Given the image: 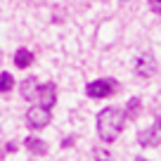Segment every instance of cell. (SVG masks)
Masks as SVG:
<instances>
[{"label": "cell", "instance_id": "obj_1", "mask_svg": "<svg viewBox=\"0 0 161 161\" xmlns=\"http://www.w3.org/2000/svg\"><path fill=\"white\" fill-rule=\"evenodd\" d=\"M126 111L123 109H116V107H107L97 114V135H100L102 142H114L116 137L121 135V130L126 128Z\"/></svg>", "mask_w": 161, "mask_h": 161}, {"label": "cell", "instance_id": "obj_2", "mask_svg": "<svg viewBox=\"0 0 161 161\" xmlns=\"http://www.w3.org/2000/svg\"><path fill=\"white\" fill-rule=\"evenodd\" d=\"M86 92H88V97H92V100L109 97V95L116 92V80L114 78H97V80H92V83H88Z\"/></svg>", "mask_w": 161, "mask_h": 161}, {"label": "cell", "instance_id": "obj_3", "mask_svg": "<svg viewBox=\"0 0 161 161\" xmlns=\"http://www.w3.org/2000/svg\"><path fill=\"white\" fill-rule=\"evenodd\" d=\"M26 126L33 128V130H40V128H45L50 123V109L43 104H33L29 111H26Z\"/></svg>", "mask_w": 161, "mask_h": 161}, {"label": "cell", "instance_id": "obj_4", "mask_svg": "<svg viewBox=\"0 0 161 161\" xmlns=\"http://www.w3.org/2000/svg\"><path fill=\"white\" fill-rule=\"evenodd\" d=\"M156 57H154V52H142L140 57H137V62H135V74L140 76V78H152V76L156 74Z\"/></svg>", "mask_w": 161, "mask_h": 161}, {"label": "cell", "instance_id": "obj_5", "mask_svg": "<svg viewBox=\"0 0 161 161\" xmlns=\"http://www.w3.org/2000/svg\"><path fill=\"white\" fill-rule=\"evenodd\" d=\"M137 145L140 147H156V145H161V119H156L147 130L137 133Z\"/></svg>", "mask_w": 161, "mask_h": 161}, {"label": "cell", "instance_id": "obj_6", "mask_svg": "<svg viewBox=\"0 0 161 161\" xmlns=\"http://www.w3.org/2000/svg\"><path fill=\"white\" fill-rule=\"evenodd\" d=\"M36 102H40V104L47 107V109H52L55 102H57V88H55V83H38Z\"/></svg>", "mask_w": 161, "mask_h": 161}, {"label": "cell", "instance_id": "obj_7", "mask_svg": "<svg viewBox=\"0 0 161 161\" xmlns=\"http://www.w3.org/2000/svg\"><path fill=\"white\" fill-rule=\"evenodd\" d=\"M24 147H26L33 156H45V154H47V145L40 140V137H33V135L24 140Z\"/></svg>", "mask_w": 161, "mask_h": 161}, {"label": "cell", "instance_id": "obj_8", "mask_svg": "<svg viewBox=\"0 0 161 161\" xmlns=\"http://www.w3.org/2000/svg\"><path fill=\"white\" fill-rule=\"evenodd\" d=\"M14 64L19 66V69H29V66L33 64V52L26 50V47H19V50L14 52Z\"/></svg>", "mask_w": 161, "mask_h": 161}, {"label": "cell", "instance_id": "obj_9", "mask_svg": "<svg viewBox=\"0 0 161 161\" xmlns=\"http://www.w3.org/2000/svg\"><path fill=\"white\" fill-rule=\"evenodd\" d=\"M36 92H38V80L26 78L24 83H21V95H24L29 102H36Z\"/></svg>", "mask_w": 161, "mask_h": 161}, {"label": "cell", "instance_id": "obj_10", "mask_svg": "<svg viewBox=\"0 0 161 161\" xmlns=\"http://www.w3.org/2000/svg\"><path fill=\"white\" fill-rule=\"evenodd\" d=\"M140 109H142V102L137 100V97H133V100L128 102V107H126V116H128V121L137 119V114H140Z\"/></svg>", "mask_w": 161, "mask_h": 161}, {"label": "cell", "instance_id": "obj_11", "mask_svg": "<svg viewBox=\"0 0 161 161\" xmlns=\"http://www.w3.org/2000/svg\"><path fill=\"white\" fill-rule=\"evenodd\" d=\"M14 88V78H12L10 71H3L0 74V92H10Z\"/></svg>", "mask_w": 161, "mask_h": 161}, {"label": "cell", "instance_id": "obj_12", "mask_svg": "<svg viewBox=\"0 0 161 161\" xmlns=\"http://www.w3.org/2000/svg\"><path fill=\"white\" fill-rule=\"evenodd\" d=\"M90 161H114V159H111V154L107 149H100V147H97V149L90 152Z\"/></svg>", "mask_w": 161, "mask_h": 161}, {"label": "cell", "instance_id": "obj_13", "mask_svg": "<svg viewBox=\"0 0 161 161\" xmlns=\"http://www.w3.org/2000/svg\"><path fill=\"white\" fill-rule=\"evenodd\" d=\"M149 10L154 14H161V0H149Z\"/></svg>", "mask_w": 161, "mask_h": 161}, {"label": "cell", "instance_id": "obj_14", "mask_svg": "<svg viewBox=\"0 0 161 161\" xmlns=\"http://www.w3.org/2000/svg\"><path fill=\"white\" fill-rule=\"evenodd\" d=\"M74 140H76L74 135H71V137H64V140H62V147H71V145H74Z\"/></svg>", "mask_w": 161, "mask_h": 161}, {"label": "cell", "instance_id": "obj_15", "mask_svg": "<svg viewBox=\"0 0 161 161\" xmlns=\"http://www.w3.org/2000/svg\"><path fill=\"white\" fill-rule=\"evenodd\" d=\"M5 152H17V145H14V142H10V145L5 147Z\"/></svg>", "mask_w": 161, "mask_h": 161}, {"label": "cell", "instance_id": "obj_16", "mask_svg": "<svg viewBox=\"0 0 161 161\" xmlns=\"http://www.w3.org/2000/svg\"><path fill=\"white\" fill-rule=\"evenodd\" d=\"M135 161H147V159H135Z\"/></svg>", "mask_w": 161, "mask_h": 161}]
</instances>
